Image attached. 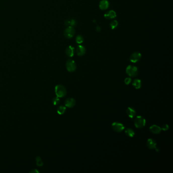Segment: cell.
I'll list each match as a JSON object with an SVG mask.
<instances>
[{
    "instance_id": "obj_1",
    "label": "cell",
    "mask_w": 173,
    "mask_h": 173,
    "mask_svg": "<svg viewBox=\"0 0 173 173\" xmlns=\"http://www.w3.org/2000/svg\"><path fill=\"white\" fill-rule=\"evenodd\" d=\"M55 92L56 96L59 98H63L67 94L66 89L62 85H57L55 86Z\"/></svg>"
},
{
    "instance_id": "obj_2",
    "label": "cell",
    "mask_w": 173,
    "mask_h": 173,
    "mask_svg": "<svg viewBox=\"0 0 173 173\" xmlns=\"http://www.w3.org/2000/svg\"><path fill=\"white\" fill-rule=\"evenodd\" d=\"M135 125L138 128H142L145 126L146 120L142 116H138L135 120Z\"/></svg>"
},
{
    "instance_id": "obj_3",
    "label": "cell",
    "mask_w": 173,
    "mask_h": 173,
    "mask_svg": "<svg viewBox=\"0 0 173 173\" xmlns=\"http://www.w3.org/2000/svg\"><path fill=\"white\" fill-rule=\"evenodd\" d=\"M126 73L130 77H135L138 74V69L137 67L134 66L129 65L126 68Z\"/></svg>"
},
{
    "instance_id": "obj_4",
    "label": "cell",
    "mask_w": 173,
    "mask_h": 173,
    "mask_svg": "<svg viewBox=\"0 0 173 173\" xmlns=\"http://www.w3.org/2000/svg\"><path fill=\"white\" fill-rule=\"evenodd\" d=\"M75 34V30L74 27L68 26L64 32V36L68 39H71L74 37Z\"/></svg>"
},
{
    "instance_id": "obj_5",
    "label": "cell",
    "mask_w": 173,
    "mask_h": 173,
    "mask_svg": "<svg viewBox=\"0 0 173 173\" xmlns=\"http://www.w3.org/2000/svg\"><path fill=\"white\" fill-rule=\"evenodd\" d=\"M67 70L70 72H74L76 70V64L74 61L72 60H69L66 63Z\"/></svg>"
},
{
    "instance_id": "obj_6",
    "label": "cell",
    "mask_w": 173,
    "mask_h": 173,
    "mask_svg": "<svg viewBox=\"0 0 173 173\" xmlns=\"http://www.w3.org/2000/svg\"><path fill=\"white\" fill-rule=\"evenodd\" d=\"M112 127L113 129L117 133H120L122 132L124 128V126L119 122H114L112 124Z\"/></svg>"
},
{
    "instance_id": "obj_7",
    "label": "cell",
    "mask_w": 173,
    "mask_h": 173,
    "mask_svg": "<svg viewBox=\"0 0 173 173\" xmlns=\"http://www.w3.org/2000/svg\"><path fill=\"white\" fill-rule=\"evenodd\" d=\"M142 55L140 52H135L133 53L130 56L129 60L133 63H136L139 62L141 59Z\"/></svg>"
},
{
    "instance_id": "obj_8",
    "label": "cell",
    "mask_w": 173,
    "mask_h": 173,
    "mask_svg": "<svg viewBox=\"0 0 173 173\" xmlns=\"http://www.w3.org/2000/svg\"><path fill=\"white\" fill-rule=\"evenodd\" d=\"M157 143L155 141L152 139H148L147 142V146L150 149H154L156 147Z\"/></svg>"
},
{
    "instance_id": "obj_9",
    "label": "cell",
    "mask_w": 173,
    "mask_h": 173,
    "mask_svg": "<svg viewBox=\"0 0 173 173\" xmlns=\"http://www.w3.org/2000/svg\"><path fill=\"white\" fill-rule=\"evenodd\" d=\"M116 17V13L113 10H110L104 14V17L107 19H112Z\"/></svg>"
},
{
    "instance_id": "obj_10",
    "label": "cell",
    "mask_w": 173,
    "mask_h": 173,
    "mask_svg": "<svg viewBox=\"0 0 173 173\" xmlns=\"http://www.w3.org/2000/svg\"><path fill=\"white\" fill-rule=\"evenodd\" d=\"M76 104V101L73 98H68L67 99L65 102V105L66 107L68 108H72Z\"/></svg>"
},
{
    "instance_id": "obj_11",
    "label": "cell",
    "mask_w": 173,
    "mask_h": 173,
    "mask_svg": "<svg viewBox=\"0 0 173 173\" xmlns=\"http://www.w3.org/2000/svg\"><path fill=\"white\" fill-rule=\"evenodd\" d=\"M76 53L78 56H83L86 53V49L82 45H78L76 50Z\"/></svg>"
},
{
    "instance_id": "obj_12",
    "label": "cell",
    "mask_w": 173,
    "mask_h": 173,
    "mask_svg": "<svg viewBox=\"0 0 173 173\" xmlns=\"http://www.w3.org/2000/svg\"><path fill=\"white\" fill-rule=\"evenodd\" d=\"M109 7V3L107 0H102L99 4L100 9L104 10L107 9Z\"/></svg>"
},
{
    "instance_id": "obj_13",
    "label": "cell",
    "mask_w": 173,
    "mask_h": 173,
    "mask_svg": "<svg viewBox=\"0 0 173 173\" xmlns=\"http://www.w3.org/2000/svg\"><path fill=\"white\" fill-rule=\"evenodd\" d=\"M126 113L129 118H133L136 115V111L134 108L132 107H128L126 110Z\"/></svg>"
},
{
    "instance_id": "obj_14",
    "label": "cell",
    "mask_w": 173,
    "mask_h": 173,
    "mask_svg": "<svg viewBox=\"0 0 173 173\" xmlns=\"http://www.w3.org/2000/svg\"><path fill=\"white\" fill-rule=\"evenodd\" d=\"M149 130L153 134H159L161 132V129L160 127H159L157 125H153L149 127Z\"/></svg>"
},
{
    "instance_id": "obj_15",
    "label": "cell",
    "mask_w": 173,
    "mask_h": 173,
    "mask_svg": "<svg viewBox=\"0 0 173 173\" xmlns=\"http://www.w3.org/2000/svg\"><path fill=\"white\" fill-rule=\"evenodd\" d=\"M75 52V48L72 46H69L66 50V55L69 57H73L74 55Z\"/></svg>"
},
{
    "instance_id": "obj_16",
    "label": "cell",
    "mask_w": 173,
    "mask_h": 173,
    "mask_svg": "<svg viewBox=\"0 0 173 173\" xmlns=\"http://www.w3.org/2000/svg\"><path fill=\"white\" fill-rule=\"evenodd\" d=\"M133 85L136 89H140L142 86V82L140 79H135L133 82Z\"/></svg>"
},
{
    "instance_id": "obj_17",
    "label": "cell",
    "mask_w": 173,
    "mask_h": 173,
    "mask_svg": "<svg viewBox=\"0 0 173 173\" xmlns=\"http://www.w3.org/2000/svg\"><path fill=\"white\" fill-rule=\"evenodd\" d=\"M125 134H126V135L129 137L131 138H133L134 137L135 134V132L134 131L133 129L129 128H127L125 129Z\"/></svg>"
},
{
    "instance_id": "obj_18",
    "label": "cell",
    "mask_w": 173,
    "mask_h": 173,
    "mask_svg": "<svg viewBox=\"0 0 173 173\" xmlns=\"http://www.w3.org/2000/svg\"><path fill=\"white\" fill-rule=\"evenodd\" d=\"M66 111V107L64 106H61L58 108V109H57V112L59 114L63 115L65 113Z\"/></svg>"
},
{
    "instance_id": "obj_19",
    "label": "cell",
    "mask_w": 173,
    "mask_h": 173,
    "mask_svg": "<svg viewBox=\"0 0 173 173\" xmlns=\"http://www.w3.org/2000/svg\"><path fill=\"white\" fill-rule=\"evenodd\" d=\"M118 22L117 20H114L112 21L110 23V27L112 30H114V28H116L118 25Z\"/></svg>"
},
{
    "instance_id": "obj_20",
    "label": "cell",
    "mask_w": 173,
    "mask_h": 173,
    "mask_svg": "<svg viewBox=\"0 0 173 173\" xmlns=\"http://www.w3.org/2000/svg\"><path fill=\"white\" fill-rule=\"evenodd\" d=\"M76 41L78 44H81L84 41V38L82 36L78 35L76 37Z\"/></svg>"
},
{
    "instance_id": "obj_21",
    "label": "cell",
    "mask_w": 173,
    "mask_h": 173,
    "mask_svg": "<svg viewBox=\"0 0 173 173\" xmlns=\"http://www.w3.org/2000/svg\"><path fill=\"white\" fill-rule=\"evenodd\" d=\"M36 164H37V165H38V166H41L43 165V163L42 160V159L41 158L40 156H37L36 157Z\"/></svg>"
},
{
    "instance_id": "obj_22",
    "label": "cell",
    "mask_w": 173,
    "mask_h": 173,
    "mask_svg": "<svg viewBox=\"0 0 173 173\" xmlns=\"http://www.w3.org/2000/svg\"><path fill=\"white\" fill-rule=\"evenodd\" d=\"M60 103V100L59 97H55L52 100V103L54 105H57Z\"/></svg>"
},
{
    "instance_id": "obj_23",
    "label": "cell",
    "mask_w": 173,
    "mask_h": 173,
    "mask_svg": "<svg viewBox=\"0 0 173 173\" xmlns=\"http://www.w3.org/2000/svg\"><path fill=\"white\" fill-rule=\"evenodd\" d=\"M76 24V21L74 19L69 20V26L74 27Z\"/></svg>"
},
{
    "instance_id": "obj_24",
    "label": "cell",
    "mask_w": 173,
    "mask_h": 173,
    "mask_svg": "<svg viewBox=\"0 0 173 173\" xmlns=\"http://www.w3.org/2000/svg\"><path fill=\"white\" fill-rule=\"evenodd\" d=\"M169 128V126L167 124H164L163 125H162L161 129L164 131H166L167 130H168Z\"/></svg>"
},
{
    "instance_id": "obj_25",
    "label": "cell",
    "mask_w": 173,
    "mask_h": 173,
    "mask_svg": "<svg viewBox=\"0 0 173 173\" xmlns=\"http://www.w3.org/2000/svg\"><path fill=\"white\" fill-rule=\"evenodd\" d=\"M132 82V79L131 78H126L124 80V83L126 84V85H129Z\"/></svg>"
},
{
    "instance_id": "obj_26",
    "label": "cell",
    "mask_w": 173,
    "mask_h": 173,
    "mask_svg": "<svg viewBox=\"0 0 173 173\" xmlns=\"http://www.w3.org/2000/svg\"><path fill=\"white\" fill-rule=\"evenodd\" d=\"M30 172H31V173H32V172H33V173H34V172L37 173V172H39V171L38 170H37L36 169H34L31 170V171H30Z\"/></svg>"
},
{
    "instance_id": "obj_27",
    "label": "cell",
    "mask_w": 173,
    "mask_h": 173,
    "mask_svg": "<svg viewBox=\"0 0 173 173\" xmlns=\"http://www.w3.org/2000/svg\"><path fill=\"white\" fill-rule=\"evenodd\" d=\"M96 31H97V32H100V31H101V27H100V26H98L97 27V28H96Z\"/></svg>"
}]
</instances>
